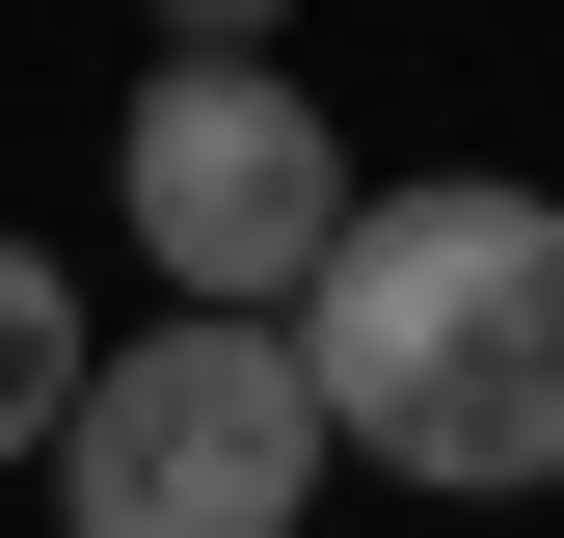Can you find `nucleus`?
<instances>
[{
	"label": "nucleus",
	"instance_id": "1",
	"mask_svg": "<svg viewBox=\"0 0 564 538\" xmlns=\"http://www.w3.org/2000/svg\"><path fill=\"white\" fill-rule=\"evenodd\" d=\"M296 404L349 485H431V512L564 485V189L511 162L349 189V243L296 269Z\"/></svg>",
	"mask_w": 564,
	"mask_h": 538
},
{
	"label": "nucleus",
	"instance_id": "2",
	"mask_svg": "<svg viewBox=\"0 0 564 538\" xmlns=\"http://www.w3.org/2000/svg\"><path fill=\"white\" fill-rule=\"evenodd\" d=\"M349 134H323V82L296 54H162L134 82V134H108V216H134V269H162V323H296V269L349 243Z\"/></svg>",
	"mask_w": 564,
	"mask_h": 538
},
{
	"label": "nucleus",
	"instance_id": "3",
	"mask_svg": "<svg viewBox=\"0 0 564 538\" xmlns=\"http://www.w3.org/2000/svg\"><path fill=\"white\" fill-rule=\"evenodd\" d=\"M349 485L323 404H296V323H134V351H82V404H54V512L82 538H296Z\"/></svg>",
	"mask_w": 564,
	"mask_h": 538
},
{
	"label": "nucleus",
	"instance_id": "4",
	"mask_svg": "<svg viewBox=\"0 0 564 538\" xmlns=\"http://www.w3.org/2000/svg\"><path fill=\"white\" fill-rule=\"evenodd\" d=\"M82 351H108V323H82V269H54V243H0V458H54Z\"/></svg>",
	"mask_w": 564,
	"mask_h": 538
},
{
	"label": "nucleus",
	"instance_id": "5",
	"mask_svg": "<svg viewBox=\"0 0 564 538\" xmlns=\"http://www.w3.org/2000/svg\"><path fill=\"white\" fill-rule=\"evenodd\" d=\"M162 54H296V0H134Z\"/></svg>",
	"mask_w": 564,
	"mask_h": 538
}]
</instances>
